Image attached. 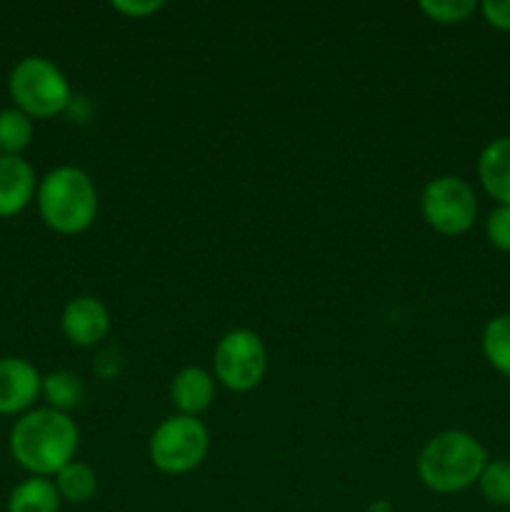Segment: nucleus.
<instances>
[{
    "label": "nucleus",
    "instance_id": "20",
    "mask_svg": "<svg viewBox=\"0 0 510 512\" xmlns=\"http://www.w3.org/2000/svg\"><path fill=\"white\" fill-rule=\"evenodd\" d=\"M485 235L500 253H510V205H495L485 220Z\"/></svg>",
    "mask_w": 510,
    "mask_h": 512
},
{
    "label": "nucleus",
    "instance_id": "12",
    "mask_svg": "<svg viewBox=\"0 0 510 512\" xmlns=\"http://www.w3.org/2000/svg\"><path fill=\"white\" fill-rule=\"evenodd\" d=\"M478 180L498 205H510V135L493 138L478 158Z\"/></svg>",
    "mask_w": 510,
    "mask_h": 512
},
{
    "label": "nucleus",
    "instance_id": "10",
    "mask_svg": "<svg viewBox=\"0 0 510 512\" xmlns=\"http://www.w3.org/2000/svg\"><path fill=\"white\" fill-rule=\"evenodd\" d=\"M38 193L33 165L20 155H0V218L18 215Z\"/></svg>",
    "mask_w": 510,
    "mask_h": 512
},
{
    "label": "nucleus",
    "instance_id": "8",
    "mask_svg": "<svg viewBox=\"0 0 510 512\" xmlns=\"http://www.w3.org/2000/svg\"><path fill=\"white\" fill-rule=\"evenodd\" d=\"M60 328L63 335L78 348H93L103 343L110 333V313L103 300L93 295H75L68 300L60 315Z\"/></svg>",
    "mask_w": 510,
    "mask_h": 512
},
{
    "label": "nucleus",
    "instance_id": "9",
    "mask_svg": "<svg viewBox=\"0 0 510 512\" xmlns=\"http://www.w3.org/2000/svg\"><path fill=\"white\" fill-rule=\"evenodd\" d=\"M43 375L23 358H0V415H18L38 400Z\"/></svg>",
    "mask_w": 510,
    "mask_h": 512
},
{
    "label": "nucleus",
    "instance_id": "11",
    "mask_svg": "<svg viewBox=\"0 0 510 512\" xmlns=\"http://www.w3.org/2000/svg\"><path fill=\"white\" fill-rule=\"evenodd\" d=\"M215 398V378L208 370L198 365H185L170 380V400L178 408V415L198 418L200 413L213 405Z\"/></svg>",
    "mask_w": 510,
    "mask_h": 512
},
{
    "label": "nucleus",
    "instance_id": "5",
    "mask_svg": "<svg viewBox=\"0 0 510 512\" xmlns=\"http://www.w3.org/2000/svg\"><path fill=\"white\" fill-rule=\"evenodd\" d=\"M210 450V435L203 420L170 415L153 430L148 443L150 463L165 475H185L198 468Z\"/></svg>",
    "mask_w": 510,
    "mask_h": 512
},
{
    "label": "nucleus",
    "instance_id": "23",
    "mask_svg": "<svg viewBox=\"0 0 510 512\" xmlns=\"http://www.w3.org/2000/svg\"><path fill=\"white\" fill-rule=\"evenodd\" d=\"M370 512H390V505L385 500H378V503L370 505Z\"/></svg>",
    "mask_w": 510,
    "mask_h": 512
},
{
    "label": "nucleus",
    "instance_id": "17",
    "mask_svg": "<svg viewBox=\"0 0 510 512\" xmlns=\"http://www.w3.org/2000/svg\"><path fill=\"white\" fill-rule=\"evenodd\" d=\"M33 140V120L18 108L0 110V155H20Z\"/></svg>",
    "mask_w": 510,
    "mask_h": 512
},
{
    "label": "nucleus",
    "instance_id": "2",
    "mask_svg": "<svg viewBox=\"0 0 510 512\" xmlns=\"http://www.w3.org/2000/svg\"><path fill=\"white\" fill-rule=\"evenodd\" d=\"M488 465V453L475 435L465 430H443L423 445L418 455V475L433 493H463L478 485Z\"/></svg>",
    "mask_w": 510,
    "mask_h": 512
},
{
    "label": "nucleus",
    "instance_id": "15",
    "mask_svg": "<svg viewBox=\"0 0 510 512\" xmlns=\"http://www.w3.org/2000/svg\"><path fill=\"white\" fill-rule=\"evenodd\" d=\"M480 348L485 360L510 380V313H500L485 323Z\"/></svg>",
    "mask_w": 510,
    "mask_h": 512
},
{
    "label": "nucleus",
    "instance_id": "16",
    "mask_svg": "<svg viewBox=\"0 0 510 512\" xmlns=\"http://www.w3.org/2000/svg\"><path fill=\"white\" fill-rule=\"evenodd\" d=\"M55 490H58L60 500H68L73 505L88 503L98 490V475L88 463L73 460L55 475Z\"/></svg>",
    "mask_w": 510,
    "mask_h": 512
},
{
    "label": "nucleus",
    "instance_id": "21",
    "mask_svg": "<svg viewBox=\"0 0 510 512\" xmlns=\"http://www.w3.org/2000/svg\"><path fill=\"white\" fill-rule=\"evenodd\" d=\"M478 8L483 13L485 23L493 25L495 30L510 33V0H485Z\"/></svg>",
    "mask_w": 510,
    "mask_h": 512
},
{
    "label": "nucleus",
    "instance_id": "22",
    "mask_svg": "<svg viewBox=\"0 0 510 512\" xmlns=\"http://www.w3.org/2000/svg\"><path fill=\"white\" fill-rule=\"evenodd\" d=\"M113 10L128 15V18H148L163 8V0H113Z\"/></svg>",
    "mask_w": 510,
    "mask_h": 512
},
{
    "label": "nucleus",
    "instance_id": "18",
    "mask_svg": "<svg viewBox=\"0 0 510 512\" xmlns=\"http://www.w3.org/2000/svg\"><path fill=\"white\" fill-rule=\"evenodd\" d=\"M478 488L490 505L510 508V460H488L480 473Z\"/></svg>",
    "mask_w": 510,
    "mask_h": 512
},
{
    "label": "nucleus",
    "instance_id": "3",
    "mask_svg": "<svg viewBox=\"0 0 510 512\" xmlns=\"http://www.w3.org/2000/svg\"><path fill=\"white\" fill-rule=\"evenodd\" d=\"M40 218L63 235H78L95 223L98 190L93 178L75 165H58L38 183Z\"/></svg>",
    "mask_w": 510,
    "mask_h": 512
},
{
    "label": "nucleus",
    "instance_id": "6",
    "mask_svg": "<svg viewBox=\"0 0 510 512\" xmlns=\"http://www.w3.org/2000/svg\"><path fill=\"white\" fill-rule=\"evenodd\" d=\"M268 368V350L255 330L235 328L218 340L213 353V370L220 385L233 393L258 388Z\"/></svg>",
    "mask_w": 510,
    "mask_h": 512
},
{
    "label": "nucleus",
    "instance_id": "1",
    "mask_svg": "<svg viewBox=\"0 0 510 512\" xmlns=\"http://www.w3.org/2000/svg\"><path fill=\"white\" fill-rule=\"evenodd\" d=\"M80 430L68 413L53 408L28 410L10 430V453L38 478L58 475L78 453Z\"/></svg>",
    "mask_w": 510,
    "mask_h": 512
},
{
    "label": "nucleus",
    "instance_id": "14",
    "mask_svg": "<svg viewBox=\"0 0 510 512\" xmlns=\"http://www.w3.org/2000/svg\"><path fill=\"white\" fill-rule=\"evenodd\" d=\"M40 395L45 398L48 408L58 410V413H68V410H75L85 400V385L73 370H55V373L43 378Z\"/></svg>",
    "mask_w": 510,
    "mask_h": 512
},
{
    "label": "nucleus",
    "instance_id": "13",
    "mask_svg": "<svg viewBox=\"0 0 510 512\" xmlns=\"http://www.w3.org/2000/svg\"><path fill=\"white\" fill-rule=\"evenodd\" d=\"M60 510V495L55 490V483L48 478H33L23 480L15 485L13 493L8 498V512H58Z\"/></svg>",
    "mask_w": 510,
    "mask_h": 512
},
{
    "label": "nucleus",
    "instance_id": "19",
    "mask_svg": "<svg viewBox=\"0 0 510 512\" xmlns=\"http://www.w3.org/2000/svg\"><path fill=\"white\" fill-rule=\"evenodd\" d=\"M420 10L435 23L455 25L468 20L478 10V3L475 0H423Z\"/></svg>",
    "mask_w": 510,
    "mask_h": 512
},
{
    "label": "nucleus",
    "instance_id": "4",
    "mask_svg": "<svg viewBox=\"0 0 510 512\" xmlns=\"http://www.w3.org/2000/svg\"><path fill=\"white\" fill-rule=\"evenodd\" d=\"M8 88L18 110L30 118H53L73 103V90L65 73L43 55L18 60L10 70Z\"/></svg>",
    "mask_w": 510,
    "mask_h": 512
},
{
    "label": "nucleus",
    "instance_id": "7",
    "mask_svg": "<svg viewBox=\"0 0 510 512\" xmlns=\"http://www.w3.org/2000/svg\"><path fill=\"white\" fill-rule=\"evenodd\" d=\"M420 210L425 223L440 235H463L478 218V198L458 175H438L423 188Z\"/></svg>",
    "mask_w": 510,
    "mask_h": 512
}]
</instances>
